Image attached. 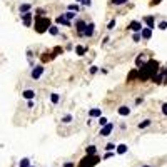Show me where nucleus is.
I'll return each instance as SVG.
<instances>
[{"label": "nucleus", "mask_w": 167, "mask_h": 167, "mask_svg": "<svg viewBox=\"0 0 167 167\" xmlns=\"http://www.w3.org/2000/svg\"><path fill=\"white\" fill-rule=\"evenodd\" d=\"M50 25H52V22H50V18H49L47 15H44V17H35L33 29H35L37 33H45V32H49Z\"/></svg>", "instance_id": "nucleus-2"}, {"label": "nucleus", "mask_w": 167, "mask_h": 167, "mask_svg": "<svg viewBox=\"0 0 167 167\" xmlns=\"http://www.w3.org/2000/svg\"><path fill=\"white\" fill-rule=\"evenodd\" d=\"M20 18H22L24 25H25V27H30V25H32V18H33L32 10H30V12H27V14H20Z\"/></svg>", "instance_id": "nucleus-8"}, {"label": "nucleus", "mask_w": 167, "mask_h": 167, "mask_svg": "<svg viewBox=\"0 0 167 167\" xmlns=\"http://www.w3.org/2000/svg\"><path fill=\"white\" fill-rule=\"evenodd\" d=\"M127 149H129L127 144H119V145H117V149H115V152L119 154V156H122V154L127 152Z\"/></svg>", "instance_id": "nucleus-20"}, {"label": "nucleus", "mask_w": 167, "mask_h": 167, "mask_svg": "<svg viewBox=\"0 0 167 167\" xmlns=\"http://www.w3.org/2000/svg\"><path fill=\"white\" fill-rule=\"evenodd\" d=\"M27 107H29V109H33V107H35V102H33V100H29V102H27Z\"/></svg>", "instance_id": "nucleus-39"}, {"label": "nucleus", "mask_w": 167, "mask_h": 167, "mask_svg": "<svg viewBox=\"0 0 167 167\" xmlns=\"http://www.w3.org/2000/svg\"><path fill=\"white\" fill-rule=\"evenodd\" d=\"M74 2H75V4H82L84 0H74Z\"/></svg>", "instance_id": "nucleus-43"}, {"label": "nucleus", "mask_w": 167, "mask_h": 167, "mask_svg": "<svg viewBox=\"0 0 167 167\" xmlns=\"http://www.w3.org/2000/svg\"><path fill=\"white\" fill-rule=\"evenodd\" d=\"M104 149H106L107 152H112V150H115V149H117V145L114 144V142H109V144H107L106 147H104Z\"/></svg>", "instance_id": "nucleus-29"}, {"label": "nucleus", "mask_w": 167, "mask_h": 167, "mask_svg": "<svg viewBox=\"0 0 167 167\" xmlns=\"http://www.w3.org/2000/svg\"><path fill=\"white\" fill-rule=\"evenodd\" d=\"M67 10H72V12H75V14H79V12H80V5L79 4H70L69 7H67Z\"/></svg>", "instance_id": "nucleus-26"}, {"label": "nucleus", "mask_w": 167, "mask_h": 167, "mask_svg": "<svg viewBox=\"0 0 167 167\" xmlns=\"http://www.w3.org/2000/svg\"><path fill=\"white\" fill-rule=\"evenodd\" d=\"M32 10V5L30 4H20V7H18V12L20 14H27V12Z\"/></svg>", "instance_id": "nucleus-19"}, {"label": "nucleus", "mask_w": 167, "mask_h": 167, "mask_svg": "<svg viewBox=\"0 0 167 167\" xmlns=\"http://www.w3.org/2000/svg\"><path fill=\"white\" fill-rule=\"evenodd\" d=\"M82 5H85V7H90V5H92V0H84Z\"/></svg>", "instance_id": "nucleus-40"}, {"label": "nucleus", "mask_w": 167, "mask_h": 167, "mask_svg": "<svg viewBox=\"0 0 167 167\" xmlns=\"http://www.w3.org/2000/svg\"><path fill=\"white\" fill-rule=\"evenodd\" d=\"M140 35H142V40H150V37H152V29L144 27V29L140 30Z\"/></svg>", "instance_id": "nucleus-14"}, {"label": "nucleus", "mask_w": 167, "mask_h": 167, "mask_svg": "<svg viewBox=\"0 0 167 167\" xmlns=\"http://www.w3.org/2000/svg\"><path fill=\"white\" fill-rule=\"evenodd\" d=\"M45 72V67L44 65H33L32 67V72H30V77H32L33 80H39L40 77L44 75Z\"/></svg>", "instance_id": "nucleus-5"}, {"label": "nucleus", "mask_w": 167, "mask_h": 167, "mask_svg": "<svg viewBox=\"0 0 167 167\" xmlns=\"http://www.w3.org/2000/svg\"><path fill=\"white\" fill-rule=\"evenodd\" d=\"M159 70H160L159 62L154 60V58H149V60L145 62L142 67H139V79L137 80H139V82H147V80L152 79Z\"/></svg>", "instance_id": "nucleus-1"}, {"label": "nucleus", "mask_w": 167, "mask_h": 167, "mask_svg": "<svg viewBox=\"0 0 167 167\" xmlns=\"http://www.w3.org/2000/svg\"><path fill=\"white\" fill-rule=\"evenodd\" d=\"M74 120V115H70V114H67V115L62 117V124H70Z\"/></svg>", "instance_id": "nucleus-28"}, {"label": "nucleus", "mask_w": 167, "mask_h": 167, "mask_svg": "<svg viewBox=\"0 0 167 167\" xmlns=\"http://www.w3.org/2000/svg\"><path fill=\"white\" fill-rule=\"evenodd\" d=\"M89 117H90V119H100V117H102V110L99 109V107H94V109L89 110Z\"/></svg>", "instance_id": "nucleus-13"}, {"label": "nucleus", "mask_w": 167, "mask_h": 167, "mask_svg": "<svg viewBox=\"0 0 167 167\" xmlns=\"http://www.w3.org/2000/svg\"><path fill=\"white\" fill-rule=\"evenodd\" d=\"M50 102L54 104V106H57L58 102H60V95L55 94V92H54V94H50Z\"/></svg>", "instance_id": "nucleus-24"}, {"label": "nucleus", "mask_w": 167, "mask_h": 167, "mask_svg": "<svg viewBox=\"0 0 167 167\" xmlns=\"http://www.w3.org/2000/svg\"><path fill=\"white\" fill-rule=\"evenodd\" d=\"M150 124H152V120H150V119H144L142 122H139L137 127H139V129H147V127L150 125Z\"/></svg>", "instance_id": "nucleus-22"}, {"label": "nucleus", "mask_w": 167, "mask_h": 167, "mask_svg": "<svg viewBox=\"0 0 167 167\" xmlns=\"http://www.w3.org/2000/svg\"><path fill=\"white\" fill-rule=\"evenodd\" d=\"M132 40H134V42H140V40H142L140 32H134V33H132Z\"/></svg>", "instance_id": "nucleus-31"}, {"label": "nucleus", "mask_w": 167, "mask_h": 167, "mask_svg": "<svg viewBox=\"0 0 167 167\" xmlns=\"http://www.w3.org/2000/svg\"><path fill=\"white\" fill-rule=\"evenodd\" d=\"M142 102H144V97H137L135 99V106H140Z\"/></svg>", "instance_id": "nucleus-38"}, {"label": "nucleus", "mask_w": 167, "mask_h": 167, "mask_svg": "<svg viewBox=\"0 0 167 167\" xmlns=\"http://www.w3.org/2000/svg\"><path fill=\"white\" fill-rule=\"evenodd\" d=\"M110 157H114V150H112V152H106L102 159H104V160H107V159H110Z\"/></svg>", "instance_id": "nucleus-36"}, {"label": "nucleus", "mask_w": 167, "mask_h": 167, "mask_svg": "<svg viewBox=\"0 0 167 167\" xmlns=\"http://www.w3.org/2000/svg\"><path fill=\"white\" fill-rule=\"evenodd\" d=\"M55 24H57V25H64V27H70V25H72L69 18H65V17H64V14H62V15H58V17L55 18Z\"/></svg>", "instance_id": "nucleus-10"}, {"label": "nucleus", "mask_w": 167, "mask_h": 167, "mask_svg": "<svg viewBox=\"0 0 167 167\" xmlns=\"http://www.w3.org/2000/svg\"><path fill=\"white\" fill-rule=\"evenodd\" d=\"M64 17H65V18H69V20H75L77 14H75V12H72V10H67L65 14H64Z\"/></svg>", "instance_id": "nucleus-25"}, {"label": "nucleus", "mask_w": 167, "mask_h": 167, "mask_svg": "<svg viewBox=\"0 0 167 167\" xmlns=\"http://www.w3.org/2000/svg\"><path fill=\"white\" fill-rule=\"evenodd\" d=\"M139 79V69L135 67V69H132L131 72H129V75H127V82H134V80H137Z\"/></svg>", "instance_id": "nucleus-15"}, {"label": "nucleus", "mask_w": 167, "mask_h": 167, "mask_svg": "<svg viewBox=\"0 0 167 167\" xmlns=\"http://www.w3.org/2000/svg\"><path fill=\"white\" fill-rule=\"evenodd\" d=\"M74 27H75V32L79 37H85V29H87V22L84 20V18H77L75 24H74Z\"/></svg>", "instance_id": "nucleus-4"}, {"label": "nucleus", "mask_w": 167, "mask_h": 167, "mask_svg": "<svg viewBox=\"0 0 167 167\" xmlns=\"http://www.w3.org/2000/svg\"><path fill=\"white\" fill-rule=\"evenodd\" d=\"M18 167H30V159H22L20 162H18Z\"/></svg>", "instance_id": "nucleus-30"}, {"label": "nucleus", "mask_w": 167, "mask_h": 167, "mask_svg": "<svg viewBox=\"0 0 167 167\" xmlns=\"http://www.w3.org/2000/svg\"><path fill=\"white\" fill-rule=\"evenodd\" d=\"M100 162V157L95 154V156H84L80 159V162L77 164V167H94Z\"/></svg>", "instance_id": "nucleus-3"}, {"label": "nucleus", "mask_w": 167, "mask_h": 167, "mask_svg": "<svg viewBox=\"0 0 167 167\" xmlns=\"http://www.w3.org/2000/svg\"><path fill=\"white\" fill-rule=\"evenodd\" d=\"M129 0H110V4L115 5V7H120V5H125Z\"/></svg>", "instance_id": "nucleus-27"}, {"label": "nucleus", "mask_w": 167, "mask_h": 167, "mask_svg": "<svg viewBox=\"0 0 167 167\" xmlns=\"http://www.w3.org/2000/svg\"><path fill=\"white\" fill-rule=\"evenodd\" d=\"M117 114H119L120 117H127L129 114H131V107H127V106H120L119 109H117Z\"/></svg>", "instance_id": "nucleus-16"}, {"label": "nucleus", "mask_w": 167, "mask_h": 167, "mask_svg": "<svg viewBox=\"0 0 167 167\" xmlns=\"http://www.w3.org/2000/svg\"><path fill=\"white\" fill-rule=\"evenodd\" d=\"M145 62H147V60H145V55H144V54H139L137 57H135V67L139 69V67L144 65Z\"/></svg>", "instance_id": "nucleus-17"}, {"label": "nucleus", "mask_w": 167, "mask_h": 167, "mask_svg": "<svg viewBox=\"0 0 167 167\" xmlns=\"http://www.w3.org/2000/svg\"><path fill=\"white\" fill-rule=\"evenodd\" d=\"M85 52H87V49L84 47V45H77V47H75V54L79 55V57H82V55H85Z\"/></svg>", "instance_id": "nucleus-23"}, {"label": "nucleus", "mask_w": 167, "mask_h": 167, "mask_svg": "<svg viewBox=\"0 0 167 167\" xmlns=\"http://www.w3.org/2000/svg\"><path fill=\"white\" fill-rule=\"evenodd\" d=\"M107 124H109V119H107V117H100V119H99V125H100V127H104Z\"/></svg>", "instance_id": "nucleus-32"}, {"label": "nucleus", "mask_w": 167, "mask_h": 167, "mask_svg": "<svg viewBox=\"0 0 167 167\" xmlns=\"http://www.w3.org/2000/svg\"><path fill=\"white\" fill-rule=\"evenodd\" d=\"M157 27H159L160 30H167V20H162V22H159V25H157Z\"/></svg>", "instance_id": "nucleus-34"}, {"label": "nucleus", "mask_w": 167, "mask_h": 167, "mask_svg": "<svg viewBox=\"0 0 167 167\" xmlns=\"http://www.w3.org/2000/svg\"><path fill=\"white\" fill-rule=\"evenodd\" d=\"M62 167H75V164H74L72 160H69V162H65V164H64Z\"/></svg>", "instance_id": "nucleus-37"}, {"label": "nucleus", "mask_w": 167, "mask_h": 167, "mask_svg": "<svg viewBox=\"0 0 167 167\" xmlns=\"http://www.w3.org/2000/svg\"><path fill=\"white\" fill-rule=\"evenodd\" d=\"M22 97L25 99V100H33V99H35V90H32V89H25V90L22 92Z\"/></svg>", "instance_id": "nucleus-12"}, {"label": "nucleus", "mask_w": 167, "mask_h": 167, "mask_svg": "<svg viewBox=\"0 0 167 167\" xmlns=\"http://www.w3.org/2000/svg\"><path fill=\"white\" fill-rule=\"evenodd\" d=\"M115 18H112V20H110V22H109V25H107V30H114V29H115Z\"/></svg>", "instance_id": "nucleus-33"}, {"label": "nucleus", "mask_w": 167, "mask_h": 167, "mask_svg": "<svg viewBox=\"0 0 167 167\" xmlns=\"http://www.w3.org/2000/svg\"><path fill=\"white\" fill-rule=\"evenodd\" d=\"M162 114H164V115H167V102H165V104H162Z\"/></svg>", "instance_id": "nucleus-41"}, {"label": "nucleus", "mask_w": 167, "mask_h": 167, "mask_svg": "<svg viewBox=\"0 0 167 167\" xmlns=\"http://www.w3.org/2000/svg\"><path fill=\"white\" fill-rule=\"evenodd\" d=\"M49 33H50V35H54V37H57L58 33H60V29H58L57 24H55V25H50V29H49Z\"/></svg>", "instance_id": "nucleus-21"}, {"label": "nucleus", "mask_w": 167, "mask_h": 167, "mask_svg": "<svg viewBox=\"0 0 167 167\" xmlns=\"http://www.w3.org/2000/svg\"><path fill=\"white\" fill-rule=\"evenodd\" d=\"M97 154V145H89L85 147V156H95Z\"/></svg>", "instance_id": "nucleus-18"}, {"label": "nucleus", "mask_w": 167, "mask_h": 167, "mask_svg": "<svg viewBox=\"0 0 167 167\" xmlns=\"http://www.w3.org/2000/svg\"><path fill=\"white\" fill-rule=\"evenodd\" d=\"M127 29L131 30V32H140V30L144 29V25H142V20H132V22L127 25Z\"/></svg>", "instance_id": "nucleus-6"}, {"label": "nucleus", "mask_w": 167, "mask_h": 167, "mask_svg": "<svg viewBox=\"0 0 167 167\" xmlns=\"http://www.w3.org/2000/svg\"><path fill=\"white\" fill-rule=\"evenodd\" d=\"M142 24H145V27H149V29H156V18L152 17V15H145L144 18H142Z\"/></svg>", "instance_id": "nucleus-9"}, {"label": "nucleus", "mask_w": 167, "mask_h": 167, "mask_svg": "<svg viewBox=\"0 0 167 167\" xmlns=\"http://www.w3.org/2000/svg\"><path fill=\"white\" fill-rule=\"evenodd\" d=\"M95 33V24L94 22H89L87 24V29H85V37L87 39H90V37H94Z\"/></svg>", "instance_id": "nucleus-11"}, {"label": "nucleus", "mask_w": 167, "mask_h": 167, "mask_svg": "<svg viewBox=\"0 0 167 167\" xmlns=\"http://www.w3.org/2000/svg\"><path fill=\"white\" fill-rule=\"evenodd\" d=\"M30 167H32V165H30Z\"/></svg>", "instance_id": "nucleus-45"}, {"label": "nucleus", "mask_w": 167, "mask_h": 167, "mask_svg": "<svg viewBox=\"0 0 167 167\" xmlns=\"http://www.w3.org/2000/svg\"><path fill=\"white\" fill-rule=\"evenodd\" d=\"M89 72H90V75H95V74L99 72V67L97 65H92L90 69H89Z\"/></svg>", "instance_id": "nucleus-35"}, {"label": "nucleus", "mask_w": 167, "mask_h": 167, "mask_svg": "<svg viewBox=\"0 0 167 167\" xmlns=\"http://www.w3.org/2000/svg\"><path fill=\"white\" fill-rule=\"evenodd\" d=\"M112 132H114V124H112V122H109L107 125L100 127V135H102V137H109Z\"/></svg>", "instance_id": "nucleus-7"}, {"label": "nucleus", "mask_w": 167, "mask_h": 167, "mask_svg": "<svg viewBox=\"0 0 167 167\" xmlns=\"http://www.w3.org/2000/svg\"><path fill=\"white\" fill-rule=\"evenodd\" d=\"M142 167H150V165H142Z\"/></svg>", "instance_id": "nucleus-44"}, {"label": "nucleus", "mask_w": 167, "mask_h": 167, "mask_svg": "<svg viewBox=\"0 0 167 167\" xmlns=\"http://www.w3.org/2000/svg\"><path fill=\"white\" fill-rule=\"evenodd\" d=\"M160 2H162V0H150V5L154 7V5H159Z\"/></svg>", "instance_id": "nucleus-42"}]
</instances>
